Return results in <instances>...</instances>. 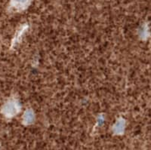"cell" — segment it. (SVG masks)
Masks as SVG:
<instances>
[{
	"label": "cell",
	"instance_id": "6da1fadb",
	"mask_svg": "<svg viewBox=\"0 0 151 150\" xmlns=\"http://www.w3.org/2000/svg\"><path fill=\"white\" fill-rule=\"evenodd\" d=\"M2 110L5 116H14L17 112V103L14 100L9 101L5 103Z\"/></svg>",
	"mask_w": 151,
	"mask_h": 150
},
{
	"label": "cell",
	"instance_id": "7a4b0ae2",
	"mask_svg": "<svg viewBox=\"0 0 151 150\" xmlns=\"http://www.w3.org/2000/svg\"><path fill=\"white\" fill-rule=\"evenodd\" d=\"M29 2L30 0H12V6L17 10H23L26 9Z\"/></svg>",
	"mask_w": 151,
	"mask_h": 150
}]
</instances>
